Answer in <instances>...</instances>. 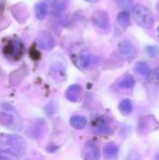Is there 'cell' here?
<instances>
[{
  "label": "cell",
  "instance_id": "cell-22",
  "mask_svg": "<svg viewBox=\"0 0 159 160\" xmlns=\"http://www.w3.org/2000/svg\"><path fill=\"white\" fill-rule=\"evenodd\" d=\"M156 158L159 160V152L157 153V156H156Z\"/></svg>",
  "mask_w": 159,
  "mask_h": 160
},
{
  "label": "cell",
  "instance_id": "cell-8",
  "mask_svg": "<svg viewBox=\"0 0 159 160\" xmlns=\"http://www.w3.org/2000/svg\"><path fill=\"white\" fill-rule=\"evenodd\" d=\"M82 94V88L79 84H72L66 90V98L70 102H77L80 100Z\"/></svg>",
  "mask_w": 159,
  "mask_h": 160
},
{
  "label": "cell",
  "instance_id": "cell-6",
  "mask_svg": "<svg viewBox=\"0 0 159 160\" xmlns=\"http://www.w3.org/2000/svg\"><path fill=\"white\" fill-rule=\"evenodd\" d=\"M119 52L127 60H133L137 55V51L135 46L128 40H123L118 45Z\"/></svg>",
  "mask_w": 159,
  "mask_h": 160
},
{
  "label": "cell",
  "instance_id": "cell-3",
  "mask_svg": "<svg viewBox=\"0 0 159 160\" xmlns=\"http://www.w3.org/2000/svg\"><path fill=\"white\" fill-rule=\"evenodd\" d=\"M132 15L136 23L143 28H150L154 22L155 19L152 12L142 5H136L132 8Z\"/></svg>",
  "mask_w": 159,
  "mask_h": 160
},
{
  "label": "cell",
  "instance_id": "cell-20",
  "mask_svg": "<svg viewBox=\"0 0 159 160\" xmlns=\"http://www.w3.org/2000/svg\"><path fill=\"white\" fill-rule=\"evenodd\" d=\"M118 4L120 7H122L123 8H128L131 6V0H117Z\"/></svg>",
  "mask_w": 159,
  "mask_h": 160
},
{
  "label": "cell",
  "instance_id": "cell-2",
  "mask_svg": "<svg viewBox=\"0 0 159 160\" xmlns=\"http://www.w3.org/2000/svg\"><path fill=\"white\" fill-rule=\"evenodd\" d=\"M3 111L0 112V123L12 130L20 131L22 128V120L18 112L10 105L4 104Z\"/></svg>",
  "mask_w": 159,
  "mask_h": 160
},
{
  "label": "cell",
  "instance_id": "cell-5",
  "mask_svg": "<svg viewBox=\"0 0 159 160\" xmlns=\"http://www.w3.org/2000/svg\"><path fill=\"white\" fill-rule=\"evenodd\" d=\"M92 21L94 24L100 29L106 30L110 27L109 15L104 10H96L92 14Z\"/></svg>",
  "mask_w": 159,
  "mask_h": 160
},
{
  "label": "cell",
  "instance_id": "cell-7",
  "mask_svg": "<svg viewBox=\"0 0 159 160\" xmlns=\"http://www.w3.org/2000/svg\"><path fill=\"white\" fill-rule=\"evenodd\" d=\"M37 44L41 49L50 51L55 46V41L50 33L41 32L37 37Z\"/></svg>",
  "mask_w": 159,
  "mask_h": 160
},
{
  "label": "cell",
  "instance_id": "cell-21",
  "mask_svg": "<svg viewBox=\"0 0 159 160\" xmlns=\"http://www.w3.org/2000/svg\"><path fill=\"white\" fill-rule=\"evenodd\" d=\"M85 1L88 3H97V0H85Z\"/></svg>",
  "mask_w": 159,
  "mask_h": 160
},
{
  "label": "cell",
  "instance_id": "cell-12",
  "mask_svg": "<svg viewBox=\"0 0 159 160\" xmlns=\"http://www.w3.org/2000/svg\"><path fill=\"white\" fill-rule=\"evenodd\" d=\"M70 126L76 129H82L84 128L86 124H87V119L84 116H80V115H74L70 118L69 120Z\"/></svg>",
  "mask_w": 159,
  "mask_h": 160
},
{
  "label": "cell",
  "instance_id": "cell-14",
  "mask_svg": "<svg viewBox=\"0 0 159 160\" xmlns=\"http://www.w3.org/2000/svg\"><path fill=\"white\" fill-rule=\"evenodd\" d=\"M135 71L142 76H149L152 72L149 65L146 62H138L135 66Z\"/></svg>",
  "mask_w": 159,
  "mask_h": 160
},
{
  "label": "cell",
  "instance_id": "cell-15",
  "mask_svg": "<svg viewBox=\"0 0 159 160\" xmlns=\"http://www.w3.org/2000/svg\"><path fill=\"white\" fill-rule=\"evenodd\" d=\"M134 85H135V80L131 75L124 76L118 82V86L120 88H125V89L132 88Z\"/></svg>",
  "mask_w": 159,
  "mask_h": 160
},
{
  "label": "cell",
  "instance_id": "cell-23",
  "mask_svg": "<svg viewBox=\"0 0 159 160\" xmlns=\"http://www.w3.org/2000/svg\"><path fill=\"white\" fill-rule=\"evenodd\" d=\"M157 34H158V37H159V26L157 27Z\"/></svg>",
  "mask_w": 159,
  "mask_h": 160
},
{
  "label": "cell",
  "instance_id": "cell-11",
  "mask_svg": "<svg viewBox=\"0 0 159 160\" xmlns=\"http://www.w3.org/2000/svg\"><path fill=\"white\" fill-rule=\"evenodd\" d=\"M49 12V8L48 5L44 2H39L37 3L35 6V13L36 16L38 20H44L46 16L48 15Z\"/></svg>",
  "mask_w": 159,
  "mask_h": 160
},
{
  "label": "cell",
  "instance_id": "cell-10",
  "mask_svg": "<svg viewBox=\"0 0 159 160\" xmlns=\"http://www.w3.org/2000/svg\"><path fill=\"white\" fill-rule=\"evenodd\" d=\"M103 153L106 159H114L118 156L119 148L114 142H109L104 146Z\"/></svg>",
  "mask_w": 159,
  "mask_h": 160
},
{
  "label": "cell",
  "instance_id": "cell-16",
  "mask_svg": "<svg viewBox=\"0 0 159 160\" xmlns=\"http://www.w3.org/2000/svg\"><path fill=\"white\" fill-rule=\"evenodd\" d=\"M117 22L119 23V25L123 28H127L129 25L130 22V18H129V13L127 11H121L118 16H117Z\"/></svg>",
  "mask_w": 159,
  "mask_h": 160
},
{
  "label": "cell",
  "instance_id": "cell-18",
  "mask_svg": "<svg viewBox=\"0 0 159 160\" xmlns=\"http://www.w3.org/2000/svg\"><path fill=\"white\" fill-rule=\"evenodd\" d=\"M145 52L146 53L150 56V57H156L159 54V47L153 45V46H147L145 48Z\"/></svg>",
  "mask_w": 159,
  "mask_h": 160
},
{
  "label": "cell",
  "instance_id": "cell-13",
  "mask_svg": "<svg viewBox=\"0 0 159 160\" xmlns=\"http://www.w3.org/2000/svg\"><path fill=\"white\" fill-rule=\"evenodd\" d=\"M76 63H77V65L81 68H82V69L86 68L90 65V63H91V56H90V54L85 52H81L79 53L78 57H77V62Z\"/></svg>",
  "mask_w": 159,
  "mask_h": 160
},
{
  "label": "cell",
  "instance_id": "cell-1",
  "mask_svg": "<svg viewBox=\"0 0 159 160\" xmlns=\"http://www.w3.org/2000/svg\"><path fill=\"white\" fill-rule=\"evenodd\" d=\"M26 151L25 141L17 135L0 134V153L16 158L23 157Z\"/></svg>",
  "mask_w": 159,
  "mask_h": 160
},
{
  "label": "cell",
  "instance_id": "cell-4",
  "mask_svg": "<svg viewBox=\"0 0 159 160\" xmlns=\"http://www.w3.org/2000/svg\"><path fill=\"white\" fill-rule=\"evenodd\" d=\"M23 52V46L22 43L19 39H11L7 42V44L4 46V54L13 60H17L21 58Z\"/></svg>",
  "mask_w": 159,
  "mask_h": 160
},
{
  "label": "cell",
  "instance_id": "cell-19",
  "mask_svg": "<svg viewBox=\"0 0 159 160\" xmlns=\"http://www.w3.org/2000/svg\"><path fill=\"white\" fill-rule=\"evenodd\" d=\"M149 76H150L151 81L156 82H159V68H157L156 69H154Z\"/></svg>",
  "mask_w": 159,
  "mask_h": 160
},
{
  "label": "cell",
  "instance_id": "cell-17",
  "mask_svg": "<svg viewBox=\"0 0 159 160\" xmlns=\"http://www.w3.org/2000/svg\"><path fill=\"white\" fill-rule=\"evenodd\" d=\"M132 110H133V105L129 99H124L119 104V111L124 115H128L129 113H131Z\"/></svg>",
  "mask_w": 159,
  "mask_h": 160
},
{
  "label": "cell",
  "instance_id": "cell-24",
  "mask_svg": "<svg viewBox=\"0 0 159 160\" xmlns=\"http://www.w3.org/2000/svg\"><path fill=\"white\" fill-rule=\"evenodd\" d=\"M157 8H158V9H159V2H158V3H157Z\"/></svg>",
  "mask_w": 159,
  "mask_h": 160
},
{
  "label": "cell",
  "instance_id": "cell-9",
  "mask_svg": "<svg viewBox=\"0 0 159 160\" xmlns=\"http://www.w3.org/2000/svg\"><path fill=\"white\" fill-rule=\"evenodd\" d=\"M83 158L86 159H98L100 157L99 149L94 142H88L83 149Z\"/></svg>",
  "mask_w": 159,
  "mask_h": 160
}]
</instances>
